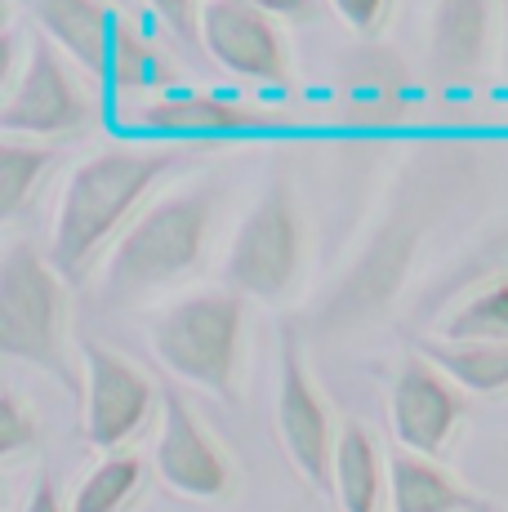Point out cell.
<instances>
[{
  "label": "cell",
  "mask_w": 508,
  "mask_h": 512,
  "mask_svg": "<svg viewBox=\"0 0 508 512\" xmlns=\"http://www.w3.org/2000/svg\"><path fill=\"white\" fill-rule=\"evenodd\" d=\"M486 0H442L433 27V63L446 76H464L482 63L486 49Z\"/></svg>",
  "instance_id": "obj_16"
},
{
  "label": "cell",
  "mask_w": 508,
  "mask_h": 512,
  "mask_svg": "<svg viewBox=\"0 0 508 512\" xmlns=\"http://www.w3.org/2000/svg\"><path fill=\"white\" fill-rule=\"evenodd\" d=\"M107 72H112V85L121 94L152 90V85L161 81V58H156V49L143 41L130 23H116V32H112V67H107Z\"/></svg>",
  "instance_id": "obj_21"
},
{
  "label": "cell",
  "mask_w": 508,
  "mask_h": 512,
  "mask_svg": "<svg viewBox=\"0 0 508 512\" xmlns=\"http://www.w3.org/2000/svg\"><path fill=\"white\" fill-rule=\"evenodd\" d=\"M201 41L228 72L246 81H286V45L250 0H210L201 9Z\"/></svg>",
  "instance_id": "obj_10"
},
{
  "label": "cell",
  "mask_w": 508,
  "mask_h": 512,
  "mask_svg": "<svg viewBox=\"0 0 508 512\" xmlns=\"http://www.w3.org/2000/svg\"><path fill=\"white\" fill-rule=\"evenodd\" d=\"M152 9L161 14V23L170 27L188 49L205 45L201 41V14H197V0H152Z\"/></svg>",
  "instance_id": "obj_23"
},
{
  "label": "cell",
  "mask_w": 508,
  "mask_h": 512,
  "mask_svg": "<svg viewBox=\"0 0 508 512\" xmlns=\"http://www.w3.org/2000/svg\"><path fill=\"white\" fill-rule=\"evenodd\" d=\"M277 428L286 441L290 464L299 468V477L317 490H335V441L330 437V415L326 401L317 397L304 352H299L295 330L281 334V383H277Z\"/></svg>",
  "instance_id": "obj_5"
},
{
  "label": "cell",
  "mask_w": 508,
  "mask_h": 512,
  "mask_svg": "<svg viewBox=\"0 0 508 512\" xmlns=\"http://www.w3.org/2000/svg\"><path fill=\"white\" fill-rule=\"evenodd\" d=\"M27 512H67V508H63V499H58V490H54V481H50V477H41V481H36L32 499H27Z\"/></svg>",
  "instance_id": "obj_25"
},
{
  "label": "cell",
  "mask_w": 508,
  "mask_h": 512,
  "mask_svg": "<svg viewBox=\"0 0 508 512\" xmlns=\"http://www.w3.org/2000/svg\"><path fill=\"white\" fill-rule=\"evenodd\" d=\"M424 361H433L446 379L468 392H504L508 388V343L491 339H446L424 343Z\"/></svg>",
  "instance_id": "obj_17"
},
{
  "label": "cell",
  "mask_w": 508,
  "mask_h": 512,
  "mask_svg": "<svg viewBox=\"0 0 508 512\" xmlns=\"http://www.w3.org/2000/svg\"><path fill=\"white\" fill-rule=\"evenodd\" d=\"M254 9L263 14H281V18H308L312 14V0H250Z\"/></svg>",
  "instance_id": "obj_26"
},
{
  "label": "cell",
  "mask_w": 508,
  "mask_h": 512,
  "mask_svg": "<svg viewBox=\"0 0 508 512\" xmlns=\"http://www.w3.org/2000/svg\"><path fill=\"white\" fill-rule=\"evenodd\" d=\"M152 348L174 374L232 401L241 361V299L228 290H210L174 303L152 326Z\"/></svg>",
  "instance_id": "obj_4"
},
{
  "label": "cell",
  "mask_w": 508,
  "mask_h": 512,
  "mask_svg": "<svg viewBox=\"0 0 508 512\" xmlns=\"http://www.w3.org/2000/svg\"><path fill=\"white\" fill-rule=\"evenodd\" d=\"M54 152L50 147H36V143H14L9 139L0 147V214H18L32 196V187L41 183V174L50 170Z\"/></svg>",
  "instance_id": "obj_19"
},
{
  "label": "cell",
  "mask_w": 508,
  "mask_h": 512,
  "mask_svg": "<svg viewBox=\"0 0 508 512\" xmlns=\"http://www.w3.org/2000/svg\"><path fill=\"white\" fill-rule=\"evenodd\" d=\"M36 18L76 63L90 76H103L112 67V32L116 23L107 18L103 0H32Z\"/></svg>",
  "instance_id": "obj_13"
},
{
  "label": "cell",
  "mask_w": 508,
  "mask_h": 512,
  "mask_svg": "<svg viewBox=\"0 0 508 512\" xmlns=\"http://www.w3.org/2000/svg\"><path fill=\"white\" fill-rule=\"evenodd\" d=\"M36 441H41V428L27 415L23 397L5 392V397H0V459H18L23 450H32Z\"/></svg>",
  "instance_id": "obj_22"
},
{
  "label": "cell",
  "mask_w": 508,
  "mask_h": 512,
  "mask_svg": "<svg viewBox=\"0 0 508 512\" xmlns=\"http://www.w3.org/2000/svg\"><path fill=\"white\" fill-rule=\"evenodd\" d=\"M139 477H143V464L134 455H107L103 464L81 481V490H76L67 512H121L130 504L134 490H139Z\"/></svg>",
  "instance_id": "obj_18"
},
{
  "label": "cell",
  "mask_w": 508,
  "mask_h": 512,
  "mask_svg": "<svg viewBox=\"0 0 508 512\" xmlns=\"http://www.w3.org/2000/svg\"><path fill=\"white\" fill-rule=\"evenodd\" d=\"M156 468H161L165 486L192 499H219L232 486V468L214 437L201 428L192 406L179 392L161 397V441H156Z\"/></svg>",
  "instance_id": "obj_9"
},
{
  "label": "cell",
  "mask_w": 508,
  "mask_h": 512,
  "mask_svg": "<svg viewBox=\"0 0 508 512\" xmlns=\"http://www.w3.org/2000/svg\"><path fill=\"white\" fill-rule=\"evenodd\" d=\"M335 495L344 512H379L384 504V472L379 450L361 423H344L335 441Z\"/></svg>",
  "instance_id": "obj_15"
},
{
  "label": "cell",
  "mask_w": 508,
  "mask_h": 512,
  "mask_svg": "<svg viewBox=\"0 0 508 512\" xmlns=\"http://www.w3.org/2000/svg\"><path fill=\"white\" fill-rule=\"evenodd\" d=\"M451 339H491V343H508V277L482 285L464 308L446 321Z\"/></svg>",
  "instance_id": "obj_20"
},
{
  "label": "cell",
  "mask_w": 508,
  "mask_h": 512,
  "mask_svg": "<svg viewBox=\"0 0 508 512\" xmlns=\"http://www.w3.org/2000/svg\"><path fill=\"white\" fill-rule=\"evenodd\" d=\"M152 383L125 357L85 339V437L99 450H116L148 423Z\"/></svg>",
  "instance_id": "obj_7"
},
{
  "label": "cell",
  "mask_w": 508,
  "mask_h": 512,
  "mask_svg": "<svg viewBox=\"0 0 508 512\" xmlns=\"http://www.w3.org/2000/svg\"><path fill=\"white\" fill-rule=\"evenodd\" d=\"M170 147H112V152L85 161L72 174L58 205L54 228V263L67 277H81L94 254L121 232V223L139 210L148 187L170 170Z\"/></svg>",
  "instance_id": "obj_1"
},
{
  "label": "cell",
  "mask_w": 508,
  "mask_h": 512,
  "mask_svg": "<svg viewBox=\"0 0 508 512\" xmlns=\"http://www.w3.org/2000/svg\"><path fill=\"white\" fill-rule=\"evenodd\" d=\"M0 352L50 370L76 392L67 361V294L50 263L27 245H9L0 263Z\"/></svg>",
  "instance_id": "obj_3"
},
{
  "label": "cell",
  "mask_w": 508,
  "mask_h": 512,
  "mask_svg": "<svg viewBox=\"0 0 508 512\" xmlns=\"http://www.w3.org/2000/svg\"><path fill=\"white\" fill-rule=\"evenodd\" d=\"M393 512H491L486 499L451 481L433 459L397 455L393 459Z\"/></svg>",
  "instance_id": "obj_14"
},
{
  "label": "cell",
  "mask_w": 508,
  "mask_h": 512,
  "mask_svg": "<svg viewBox=\"0 0 508 512\" xmlns=\"http://www.w3.org/2000/svg\"><path fill=\"white\" fill-rule=\"evenodd\" d=\"M277 116L254 112L246 103H232L223 94H165L148 103L134 125L165 134H237V130H263Z\"/></svg>",
  "instance_id": "obj_12"
},
{
  "label": "cell",
  "mask_w": 508,
  "mask_h": 512,
  "mask_svg": "<svg viewBox=\"0 0 508 512\" xmlns=\"http://www.w3.org/2000/svg\"><path fill=\"white\" fill-rule=\"evenodd\" d=\"M335 9L357 27V32H370L384 14V0H335Z\"/></svg>",
  "instance_id": "obj_24"
},
{
  "label": "cell",
  "mask_w": 508,
  "mask_h": 512,
  "mask_svg": "<svg viewBox=\"0 0 508 512\" xmlns=\"http://www.w3.org/2000/svg\"><path fill=\"white\" fill-rule=\"evenodd\" d=\"M85 121H90V103L72 85V76L63 72L54 49L36 41L32 54H27L23 76L9 85V98L0 107V125L9 134H67L81 130Z\"/></svg>",
  "instance_id": "obj_8"
},
{
  "label": "cell",
  "mask_w": 508,
  "mask_h": 512,
  "mask_svg": "<svg viewBox=\"0 0 508 512\" xmlns=\"http://www.w3.org/2000/svg\"><path fill=\"white\" fill-rule=\"evenodd\" d=\"M464 419V401L446 383V374L424 357H410L393 383V428L415 455L433 459L451 441L455 423Z\"/></svg>",
  "instance_id": "obj_11"
},
{
  "label": "cell",
  "mask_w": 508,
  "mask_h": 512,
  "mask_svg": "<svg viewBox=\"0 0 508 512\" xmlns=\"http://www.w3.org/2000/svg\"><path fill=\"white\" fill-rule=\"evenodd\" d=\"M210 192L192 187V192H174L156 201L130 232L116 241L112 263H107V299L130 303L143 299L156 285L183 277L197 268L205 250V232H210Z\"/></svg>",
  "instance_id": "obj_2"
},
{
  "label": "cell",
  "mask_w": 508,
  "mask_h": 512,
  "mask_svg": "<svg viewBox=\"0 0 508 512\" xmlns=\"http://www.w3.org/2000/svg\"><path fill=\"white\" fill-rule=\"evenodd\" d=\"M299 268V219L290 205L286 187H272L259 201V210L241 223L237 241H232L228 277L237 290L259 294V299H277Z\"/></svg>",
  "instance_id": "obj_6"
}]
</instances>
